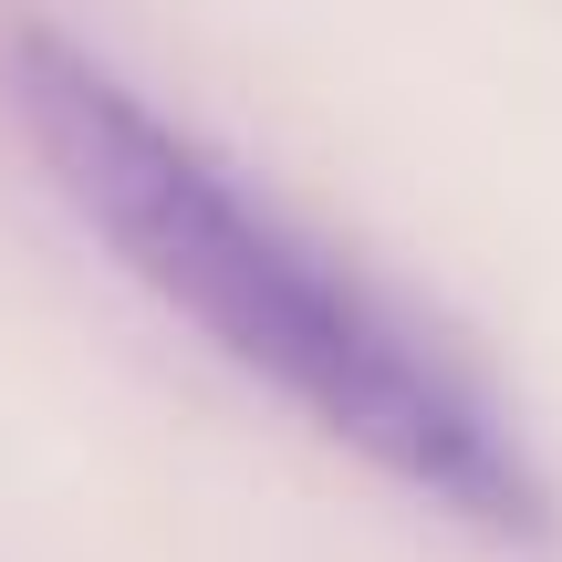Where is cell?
Segmentation results:
<instances>
[{
  "label": "cell",
  "mask_w": 562,
  "mask_h": 562,
  "mask_svg": "<svg viewBox=\"0 0 562 562\" xmlns=\"http://www.w3.org/2000/svg\"><path fill=\"white\" fill-rule=\"evenodd\" d=\"M11 115L53 167L63 209L240 375H261L334 448H355L406 501L469 521L480 542H552V480L490 375L448 355L323 229H302L250 167H229L104 53L42 21L11 42Z\"/></svg>",
  "instance_id": "obj_1"
}]
</instances>
